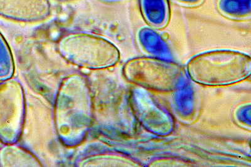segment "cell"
I'll list each match as a JSON object with an SVG mask.
<instances>
[{
	"label": "cell",
	"instance_id": "cell-1",
	"mask_svg": "<svg viewBox=\"0 0 251 167\" xmlns=\"http://www.w3.org/2000/svg\"><path fill=\"white\" fill-rule=\"evenodd\" d=\"M190 79L201 85L227 86L250 77V56L234 50H212L200 53L188 61Z\"/></svg>",
	"mask_w": 251,
	"mask_h": 167
},
{
	"label": "cell",
	"instance_id": "cell-2",
	"mask_svg": "<svg viewBox=\"0 0 251 167\" xmlns=\"http://www.w3.org/2000/svg\"><path fill=\"white\" fill-rule=\"evenodd\" d=\"M125 72L134 84L158 92L176 90L184 75L183 69L179 64L153 57L129 60L125 64Z\"/></svg>",
	"mask_w": 251,
	"mask_h": 167
},
{
	"label": "cell",
	"instance_id": "cell-3",
	"mask_svg": "<svg viewBox=\"0 0 251 167\" xmlns=\"http://www.w3.org/2000/svg\"><path fill=\"white\" fill-rule=\"evenodd\" d=\"M60 50L69 60L96 66L113 65L120 57L117 48L109 42L86 35H73L60 42Z\"/></svg>",
	"mask_w": 251,
	"mask_h": 167
},
{
	"label": "cell",
	"instance_id": "cell-4",
	"mask_svg": "<svg viewBox=\"0 0 251 167\" xmlns=\"http://www.w3.org/2000/svg\"><path fill=\"white\" fill-rule=\"evenodd\" d=\"M49 0H0V17L22 22H38L50 16Z\"/></svg>",
	"mask_w": 251,
	"mask_h": 167
},
{
	"label": "cell",
	"instance_id": "cell-5",
	"mask_svg": "<svg viewBox=\"0 0 251 167\" xmlns=\"http://www.w3.org/2000/svg\"><path fill=\"white\" fill-rule=\"evenodd\" d=\"M140 6L143 16L154 27H163L169 22L170 13L167 0H140Z\"/></svg>",
	"mask_w": 251,
	"mask_h": 167
},
{
	"label": "cell",
	"instance_id": "cell-6",
	"mask_svg": "<svg viewBox=\"0 0 251 167\" xmlns=\"http://www.w3.org/2000/svg\"><path fill=\"white\" fill-rule=\"evenodd\" d=\"M219 12L234 20H246L251 14V0H219Z\"/></svg>",
	"mask_w": 251,
	"mask_h": 167
},
{
	"label": "cell",
	"instance_id": "cell-7",
	"mask_svg": "<svg viewBox=\"0 0 251 167\" xmlns=\"http://www.w3.org/2000/svg\"><path fill=\"white\" fill-rule=\"evenodd\" d=\"M140 39L143 45L151 53L158 56L167 55L165 46H163L160 39L153 31L144 29L141 32Z\"/></svg>",
	"mask_w": 251,
	"mask_h": 167
},
{
	"label": "cell",
	"instance_id": "cell-8",
	"mask_svg": "<svg viewBox=\"0 0 251 167\" xmlns=\"http://www.w3.org/2000/svg\"><path fill=\"white\" fill-rule=\"evenodd\" d=\"M10 64V56L8 48L0 36V68H9Z\"/></svg>",
	"mask_w": 251,
	"mask_h": 167
},
{
	"label": "cell",
	"instance_id": "cell-9",
	"mask_svg": "<svg viewBox=\"0 0 251 167\" xmlns=\"http://www.w3.org/2000/svg\"><path fill=\"white\" fill-rule=\"evenodd\" d=\"M176 3L189 7H194L201 5L203 3V0H172Z\"/></svg>",
	"mask_w": 251,
	"mask_h": 167
},
{
	"label": "cell",
	"instance_id": "cell-10",
	"mask_svg": "<svg viewBox=\"0 0 251 167\" xmlns=\"http://www.w3.org/2000/svg\"><path fill=\"white\" fill-rule=\"evenodd\" d=\"M55 1L59 2V3H69V2L75 1V0H55Z\"/></svg>",
	"mask_w": 251,
	"mask_h": 167
},
{
	"label": "cell",
	"instance_id": "cell-11",
	"mask_svg": "<svg viewBox=\"0 0 251 167\" xmlns=\"http://www.w3.org/2000/svg\"><path fill=\"white\" fill-rule=\"evenodd\" d=\"M100 1H104V2H114L120 1V0H100Z\"/></svg>",
	"mask_w": 251,
	"mask_h": 167
}]
</instances>
